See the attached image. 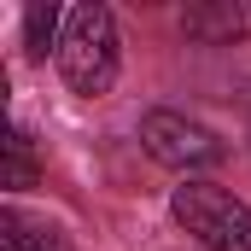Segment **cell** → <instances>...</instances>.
Here are the masks:
<instances>
[{"mask_svg": "<svg viewBox=\"0 0 251 251\" xmlns=\"http://www.w3.org/2000/svg\"><path fill=\"white\" fill-rule=\"evenodd\" d=\"M170 210H176V222H181L204 251H251V210L228 187L181 181L176 199H170Z\"/></svg>", "mask_w": 251, "mask_h": 251, "instance_id": "2", "label": "cell"}, {"mask_svg": "<svg viewBox=\"0 0 251 251\" xmlns=\"http://www.w3.org/2000/svg\"><path fill=\"white\" fill-rule=\"evenodd\" d=\"M140 146H146L164 170H210V164L228 158V146H222L204 123L181 117V111H146V123H140Z\"/></svg>", "mask_w": 251, "mask_h": 251, "instance_id": "3", "label": "cell"}, {"mask_svg": "<svg viewBox=\"0 0 251 251\" xmlns=\"http://www.w3.org/2000/svg\"><path fill=\"white\" fill-rule=\"evenodd\" d=\"M0 251H70V240L53 222H41V216L0 210Z\"/></svg>", "mask_w": 251, "mask_h": 251, "instance_id": "5", "label": "cell"}, {"mask_svg": "<svg viewBox=\"0 0 251 251\" xmlns=\"http://www.w3.org/2000/svg\"><path fill=\"white\" fill-rule=\"evenodd\" d=\"M53 29H59V6H53V0H35V6L24 12V47H29L35 59H47Z\"/></svg>", "mask_w": 251, "mask_h": 251, "instance_id": "7", "label": "cell"}, {"mask_svg": "<svg viewBox=\"0 0 251 251\" xmlns=\"http://www.w3.org/2000/svg\"><path fill=\"white\" fill-rule=\"evenodd\" d=\"M181 24L199 41H240L251 35V0H204V6H187Z\"/></svg>", "mask_w": 251, "mask_h": 251, "instance_id": "4", "label": "cell"}, {"mask_svg": "<svg viewBox=\"0 0 251 251\" xmlns=\"http://www.w3.org/2000/svg\"><path fill=\"white\" fill-rule=\"evenodd\" d=\"M0 187H35V152H29L24 128H6V176H0Z\"/></svg>", "mask_w": 251, "mask_h": 251, "instance_id": "6", "label": "cell"}, {"mask_svg": "<svg viewBox=\"0 0 251 251\" xmlns=\"http://www.w3.org/2000/svg\"><path fill=\"white\" fill-rule=\"evenodd\" d=\"M59 70L88 100L111 94V82H117V24H111L105 6H76L70 12L64 41H59Z\"/></svg>", "mask_w": 251, "mask_h": 251, "instance_id": "1", "label": "cell"}]
</instances>
